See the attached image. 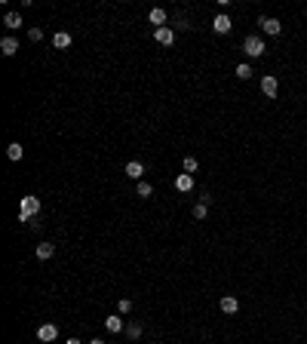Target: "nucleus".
Returning <instances> with one entry per match:
<instances>
[{
  "mask_svg": "<svg viewBox=\"0 0 307 344\" xmlns=\"http://www.w3.org/2000/svg\"><path fill=\"white\" fill-rule=\"evenodd\" d=\"M37 212H43V203H40V197H34V194H25L22 200H19V222H31Z\"/></svg>",
  "mask_w": 307,
  "mask_h": 344,
  "instance_id": "nucleus-1",
  "label": "nucleus"
},
{
  "mask_svg": "<svg viewBox=\"0 0 307 344\" xmlns=\"http://www.w3.org/2000/svg\"><path fill=\"white\" fill-rule=\"evenodd\" d=\"M243 52L249 59H261L264 52H267V46H264V40L258 37V34H249V37L243 40Z\"/></svg>",
  "mask_w": 307,
  "mask_h": 344,
  "instance_id": "nucleus-2",
  "label": "nucleus"
},
{
  "mask_svg": "<svg viewBox=\"0 0 307 344\" xmlns=\"http://www.w3.org/2000/svg\"><path fill=\"white\" fill-rule=\"evenodd\" d=\"M261 93H264V99H277V93H280V80H277L274 74H264V77H261Z\"/></svg>",
  "mask_w": 307,
  "mask_h": 344,
  "instance_id": "nucleus-3",
  "label": "nucleus"
},
{
  "mask_svg": "<svg viewBox=\"0 0 307 344\" xmlns=\"http://www.w3.org/2000/svg\"><path fill=\"white\" fill-rule=\"evenodd\" d=\"M258 28H261L264 34H270V37H277V34L283 31L280 19H274V15H261V19H258Z\"/></svg>",
  "mask_w": 307,
  "mask_h": 344,
  "instance_id": "nucleus-4",
  "label": "nucleus"
},
{
  "mask_svg": "<svg viewBox=\"0 0 307 344\" xmlns=\"http://www.w3.org/2000/svg\"><path fill=\"white\" fill-rule=\"evenodd\" d=\"M56 338H59V326H56V323H43V326H37V341L49 344V341H56Z\"/></svg>",
  "mask_w": 307,
  "mask_h": 344,
  "instance_id": "nucleus-5",
  "label": "nucleus"
},
{
  "mask_svg": "<svg viewBox=\"0 0 307 344\" xmlns=\"http://www.w3.org/2000/svg\"><path fill=\"white\" fill-rule=\"evenodd\" d=\"M230 28H233V22H230V15H224V12H218L212 19V31L215 34H230Z\"/></svg>",
  "mask_w": 307,
  "mask_h": 344,
  "instance_id": "nucleus-6",
  "label": "nucleus"
},
{
  "mask_svg": "<svg viewBox=\"0 0 307 344\" xmlns=\"http://www.w3.org/2000/svg\"><path fill=\"white\" fill-rule=\"evenodd\" d=\"M154 40H157L160 46H172V43H175V31H172L169 25H166V28H157V31H154Z\"/></svg>",
  "mask_w": 307,
  "mask_h": 344,
  "instance_id": "nucleus-7",
  "label": "nucleus"
},
{
  "mask_svg": "<svg viewBox=\"0 0 307 344\" xmlns=\"http://www.w3.org/2000/svg\"><path fill=\"white\" fill-rule=\"evenodd\" d=\"M104 329L117 335V332H126V323H123L120 314H111V317H104Z\"/></svg>",
  "mask_w": 307,
  "mask_h": 344,
  "instance_id": "nucleus-8",
  "label": "nucleus"
},
{
  "mask_svg": "<svg viewBox=\"0 0 307 344\" xmlns=\"http://www.w3.org/2000/svg\"><path fill=\"white\" fill-rule=\"evenodd\" d=\"M126 175H129V178H135V182H144V163H141V160L126 163Z\"/></svg>",
  "mask_w": 307,
  "mask_h": 344,
  "instance_id": "nucleus-9",
  "label": "nucleus"
},
{
  "mask_svg": "<svg viewBox=\"0 0 307 344\" xmlns=\"http://www.w3.org/2000/svg\"><path fill=\"white\" fill-rule=\"evenodd\" d=\"M218 307H221V314H237V311H240V298H237V295H224V298L218 301Z\"/></svg>",
  "mask_w": 307,
  "mask_h": 344,
  "instance_id": "nucleus-10",
  "label": "nucleus"
},
{
  "mask_svg": "<svg viewBox=\"0 0 307 344\" xmlns=\"http://www.w3.org/2000/svg\"><path fill=\"white\" fill-rule=\"evenodd\" d=\"M175 191H182V194H191V191H194V175L182 172V175L175 178Z\"/></svg>",
  "mask_w": 307,
  "mask_h": 344,
  "instance_id": "nucleus-11",
  "label": "nucleus"
},
{
  "mask_svg": "<svg viewBox=\"0 0 307 344\" xmlns=\"http://www.w3.org/2000/svg\"><path fill=\"white\" fill-rule=\"evenodd\" d=\"M148 22H151V25H157V28H166V9L154 6V9L148 12Z\"/></svg>",
  "mask_w": 307,
  "mask_h": 344,
  "instance_id": "nucleus-12",
  "label": "nucleus"
},
{
  "mask_svg": "<svg viewBox=\"0 0 307 344\" xmlns=\"http://www.w3.org/2000/svg\"><path fill=\"white\" fill-rule=\"evenodd\" d=\"M71 43H74V37H71L68 31H59L56 37H52V46L56 49H71Z\"/></svg>",
  "mask_w": 307,
  "mask_h": 344,
  "instance_id": "nucleus-13",
  "label": "nucleus"
},
{
  "mask_svg": "<svg viewBox=\"0 0 307 344\" xmlns=\"http://www.w3.org/2000/svg\"><path fill=\"white\" fill-rule=\"evenodd\" d=\"M3 25H6L9 31H19V28L25 25V22H22V12H6V15H3Z\"/></svg>",
  "mask_w": 307,
  "mask_h": 344,
  "instance_id": "nucleus-14",
  "label": "nucleus"
},
{
  "mask_svg": "<svg viewBox=\"0 0 307 344\" xmlns=\"http://www.w3.org/2000/svg\"><path fill=\"white\" fill-rule=\"evenodd\" d=\"M6 157H9L12 163H19V160L25 157V148H22L19 141H9V144H6Z\"/></svg>",
  "mask_w": 307,
  "mask_h": 344,
  "instance_id": "nucleus-15",
  "label": "nucleus"
},
{
  "mask_svg": "<svg viewBox=\"0 0 307 344\" xmlns=\"http://www.w3.org/2000/svg\"><path fill=\"white\" fill-rule=\"evenodd\" d=\"M0 52H3V56H15V52H19V40H15V37H3V40H0Z\"/></svg>",
  "mask_w": 307,
  "mask_h": 344,
  "instance_id": "nucleus-16",
  "label": "nucleus"
},
{
  "mask_svg": "<svg viewBox=\"0 0 307 344\" xmlns=\"http://www.w3.org/2000/svg\"><path fill=\"white\" fill-rule=\"evenodd\" d=\"M52 252H56V246H52V243H37V249H34V255H37L40 261H46V258H52Z\"/></svg>",
  "mask_w": 307,
  "mask_h": 344,
  "instance_id": "nucleus-17",
  "label": "nucleus"
},
{
  "mask_svg": "<svg viewBox=\"0 0 307 344\" xmlns=\"http://www.w3.org/2000/svg\"><path fill=\"white\" fill-rule=\"evenodd\" d=\"M141 332H144V326H141V323H126V338L138 341V338H141Z\"/></svg>",
  "mask_w": 307,
  "mask_h": 344,
  "instance_id": "nucleus-18",
  "label": "nucleus"
},
{
  "mask_svg": "<svg viewBox=\"0 0 307 344\" xmlns=\"http://www.w3.org/2000/svg\"><path fill=\"white\" fill-rule=\"evenodd\" d=\"M135 194L141 197V200H148V197L154 194V185H151V182H138V185H135Z\"/></svg>",
  "mask_w": 307,
  "mask_h": 344,
  "instance_id": "nucleus-19",
  "label": "nucleus"
},
{
  "mask_svg": "<svg viewBox=\"0 0 307 344\" xmlns=\"http://www.w3.org/2000/svg\"><path fill=\"white\" fill-rule=\"evenodd\" d=\"M252 74H255V71H252V65H249V62H243V65H237V77H240V80H249Z\"/></svg>",
  "mask_w": 307,
  "mask_h": 344,
  "instance_id": "nucleus-20",
  "label": "nucleus"
},
{
  "mask_svg": "<svg viewBox=\"0 0 307 344\" xmlns=\"http://www.w3.org/2000/svg\"><path fill=\"white\" fill-rule=\"evenodd\" d=\"M197 166H200V163H197V157H185V160H182V169H185L188 175H194Z\"/></svg>",
  "mask_w": 307,
  "mask_h": 344,
  "instance_id": "nucleus-21",
  "label": "nucleus"
},
{
  "mask_svg": "<svg viewBox=\"0 0 307 344\" xmlns=\"http://www.w3.org/2000/svg\"><path fill=\"white\" fill-rule=\"evenodd\" d=\"M129 311H132V301H129V298H120V301H117V314H120V317H126Z\"/></svg>",
  "mask_w": 307,
  "mask_h": 344,
  "instance_id": "nucleus-22",
  "label": "nucleus"
},
{
  "mask_svg": "<svg viewBox=\"0 0 307 344\" xmlns=\"http://www.w3.org/2000/svg\"><path fill=\"white\" fill-rule=\"evenodd\" d=\"M206 215H209V206H203V203H197V206H194V219H197V222H203Z\"/></svg>",
  "mask_w": 307,
  "mask_h": 344,
  "instance_id": "nucleus-23",
  "label": "nucleus"
},
{
  "mask_svg": "<svg viewBox=\"0 0 307 344\" xmlns=\"http://www.w3.org/2000/svg\"><path fill=\"white\" fill-rule=\"evenodd\" d=\"M28 40H31V43H40V40H43V28H31V31H28Z\"/></svg>",
  "mask_w": 307,
  "mask_h": 344,
  "instance_id": "nucleus-24",
  "label": "nucleus"
},
{
  "mask_svg": "<svg viewBox=\"0 0 307 344\" xmlns=\"http://www.w3.org/2000/svg\"><path fill=\"white\" fill-rule=\"evenodd\" d=\"M200 203H203V206H212V203H215V197H212L209 191H200Z\"/></svg>",
  "mask_w": 307,
  "mask_h": 344,
  "instance_id": "nucleus-25",
  "label": "nucleus"
},
{
  "mask_svg": "<svg viewBox=\"0 0 307 344\" xmlns=\"http://www.w3.org/2000/svg\"><path fill=\"white\" fill-rule=\"evenodd\" d=\"M65 344H83V341H80V338H68Z\"/></svg>",
  "mask_w": 307,
  "mask_h": 344,
  "instance_id": "nucleus-26",
  "label": "nucleus"
},
{
  "mask_svg": "<svg viewBox=\"0 0 307 344\" xmlns=\"http://www.w3.org/2000/svg\"><path fill=\"white\" fill-rule=\"evenodd\" d=\"M86 344H104V341H102V338H93V341H86Z\"/></svg>",
  "mask_w": 307,
  "mask_h": 344,
  "instance_id": "nucleus-27",
  "label": "nucleus"
}]
</instances>
